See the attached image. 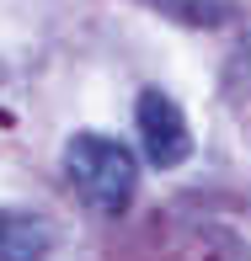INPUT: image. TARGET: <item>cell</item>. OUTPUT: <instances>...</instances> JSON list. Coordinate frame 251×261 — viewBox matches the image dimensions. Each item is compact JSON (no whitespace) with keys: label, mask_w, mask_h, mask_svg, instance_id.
<instances>
[{"label":"cell","mask_w":251,"mask_h":261,"mask_svg":"<svg viewBox=\"0 0 251 261\" xmlns=\"http://www.w3.org/2000/svg\"><path fill=\"white\" fill-rule=\"evenodd\" d=\"M64 171H70V187L80 192V203H91L97 213H123L139 192L134 155L107 134H75L64 144Z\"/></svg>","instance_id":"6da1fadb"},{"label":"cell","mask_w":251,"mask_h":261,"mask_svg":"<svg viewBox=\"0 0 251 261\" xmlns=\"http://www.w3.org/2000/svg\"><path fill=\"white\" fill-rule=\"evenodd\" d=\"M54 219L32 208H0V261H49L54 256Z\"/></svg>","instance_id":"3957f363"},{"label":"cell","mask_w":251,"mask_h":261,"mask_svg":"<svg viewBox=\"0 0 251 261\" xmlns=\"http://www.w3.org/2000/svg\"><path fill=\"white\" fill-rule=\"evenodd\" d=\"M161 16H176L187 27H224L230 21V0H145Z\"/></svg>","instance_id":"277c9868"},{"label":"cell","mask_w":251,"mask_h":261,"mask_svg":"<svg viewBox=\"0 0 251 261\" xmlns=\"http://www.w3.org/2000/svg\"><path fill=\"white\" fill-rule=\"evenodd\" d=\"M134 123H139V144H145V160L171 171L193 155V128H187V112L176 107L166 91H139L134 107Z\"/></svg>","instance_id":"7a4b0ae2"}]
</instances>
